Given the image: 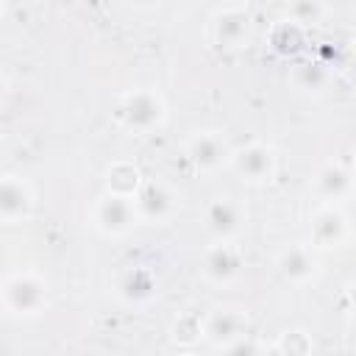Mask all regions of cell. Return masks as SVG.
I'll list each match as a JSON object with an SVG mask.
<instances>
[{"label": "cell", "instance_id": "obj_1", "mask_svg": "<svg viewBox=\"0 0 356 356\" xmlns=\"http://www.w3.org/2000/svg\"><path fill=\"white\" fill-rule=\"evenodd\" d=\"M117 117L125 128L147 134L164 122V100L153 89H134V92L122 95V100L117 106Z\"/></svg>", "mask_w": 356, "mask_h": 356}, {"label": "cell", "instance_id": "obj_2", "mask_svg": "<svg viewBox=\"0 0 356 356\" xmlns=\"http://www.w3.org/2000/svg\"><path fill=\"white\" fill-rule=\"evenodd\" d=\"M3 303L19 317L39 314L47 303V284L33 273H14L3 284Z\"/></svg>", "mask_w": 356, "mask_h": 356}, {"label": "cell", "instance_id": "obj_3", "mask_svg": "<svg viewBox=\"0 0 356 356\" xmlns=\"http://www.w3.org/2000/svg\"><path fill=\"white\" fill-rule=\"evenodd\" d=\"M136 220H139V211H136L134 197H122V195L106 192L95 203V225L103 234H111V236L125 234Z\"/></svg>", "mask_w": 356, "mask_h": 356}, {"label": "cell", "instance_id": "obj_4", "mask_svg": "<svg viewBox=\"0 0 356 356\" xmlns=\"http://www.w3.org/2000/svg\"><path fill=\"white\" fill-rule=\"evenodd\" d=\"M136 203V211L142 220H150V222H164L175 214L178 209V195L164 184V181H145L134 197Z\"/></svg>", "mask_w": 356, "mask_h": 356}, {"label": "cell", "instance_id": "obj_5", "mask_svg": "<svg viewBox=\"0 0 356 356\" xmlns=\"http://www.w3.org/2000/svg\"><path fill=\"white\" fill-rule=\"evenodd\" d=\"M250 11L245 6H225L211 19V36L222 47H242L250 39Z\"/></svg>", "mask_w": 356, "mask_h": 356}, {"label": "cell", "instance_id": "obj_6", "mask_svg": "<svg viewBox=\"0 0 356 356\" xmlns=\"http://www.w3.org/2000/svg\"><path fill=\"white\" fill-rule=\"evenodd\" d=\"M231 164H234V170H236L242 178H248V181H253V184L270 181L273 172H275L273 147H267V145H261V142H250V145L234 150V153H231Z\"/></svg>", "mask_w": 356, "mask_h": 356}, {"label": "cell", "instance_id": "obj_7", "mask_svg": "<svg viewBox=\"0 0 356 356\" xmlns=\"http://www.w3.org/2000/svg\"><path fill=\"white\" fill-rule=\"evenodd\" d=\"M186 156L197 170H217L222 161L231 159V150L220 131H200L189 139Z\"/></svg>", "mask_w": 356, "mask_h": 356}, {"label": "cell", "instance_id": "obj_8", "mask_svg": "<svg viewBox=\"0 0 356 356\" xmlns=\"http://www.w3.org/2000/svg\"><path fill=\"white\" fill-rule=\"evenodd\" d=\"M245 222V211L242 206L234 200V197H214L209 206H206V228L220 239V242H228Z\"/></svg>", "mask_w": 356, "mask_h": 356}, {"label": "cell", "instance_id": "obj_9", "mask_svg": "<svg viewBox=\"0 0 356 356\" xmlns=\"http://www.w3.org/2000/svg\"><path fill=\"white\" fill-rule=\"evenodd\" d=\"M248 328V317L236 309H214L203 323V337L220 348H228L231 342L242 339Z\"/></svg>", "mask_w": 356, "mask_h": 356}, {"label": "cell", "instance_id": "obj_10", "mask_svg": "<svg viewBox=\"0 0 356 356\" xmlns=\"http://www.w3.org/2000/svg\"><path fill=\"white\" fill-rule=\"evenodd\" d=\"M31 206H33V192L31 186L17 178V175H6L3 184H0V217L3 222H19L31 214Z\"/></svg>", "mask_w": 356, "mask_h": 356}, {"label": "cell", "instance_id": "obj_11", "mask_svg": "<svg viewBox=\"0 0 356 356\" xmlns=\"http://www.w3.org/2000/svg\"><path fill=\"white\" fill-rule=\"evenodd\" d=\"M345 236H348L345 214L337 206H331V203L320 206L314 211V217H312V242L317 248H337Z\"/></svg>", "mask_w": 356, "mask_h": 356}, {"label": "cell", "instance_id": "obj_12", "mask_svg": "<svg viewBox=\"0 0 356 356\" xmlns=\"http://www.w3.org/2000/svg\"><path fill=\"white\" fill-rule=\"evenodd\" d=\"M239 267H242V256L228 242H217L203 253V275L209 281H217V284L231 281L239 273Z\"/></svg>", "mask_w": 356, "mask_h": 356}, {"label": "cell", "instance_id": "obj_13", "mask_svg": "<svg viewBox=\"0 0 356 356\" xmlns=\"http://www.w3.org/2000/svg\"><path fill=\"white\" fill-rule=\"evenodd\" d=\"M278 267L289 281H309L317 270V259L309 245H292L278 256Z\"/></svg>", "mask_w": 356, "mask_h": 356}, {"label": "cell", "instance_id": "obj_14", "mask_svg": "<svg viewBox=\"0 0 356 356\" xmlns=\"http://www.w3.org/2000/svg\"><path fill=\"white\" fill-rule=\"evenodd\" d=\"M317 192L325 197V203H331L334 206V200H339V197H345L348 192H350V186H353V178H350V172L342 167V164H337V161H331V164H325L320 172H317Z\"/></svg>", "mask_w": 356, "mask_h": 356}, {"label": "cell", "instance_id": "obj_15", "mask_svg": "<svg viewBox=\"0 0 356 356\" xmlns=\"http://www.w3.org/2000/svg\"><path fill=\"white\" fill-rule=\"evenodd\" d=\"M108 192L111 195H122V197H136L142 181H139V170L128 161H117L111 170H108Z\"/></svg>", "mask_w": 356, "mask_h": 356}, {"label": "cell", "instance_id": "obj_16", "mask_svg": "<svg viewBox=\"0 0 356 356\" xmlns=\"http://www.w3.org/2000/svg\"><path fill=\"white\" fill-rule=\"evenodd\" d=\"M153 275L142 267H131L122 278H120V295L125 300H147L153 295Z\"/></svg>", "mask_w": 356, "mask_h": 356}, {"label": "cell", "instance_id": "obj_17", "mask_svg": "<svg viewBox=\"0 0 356 356\" xmlns=\"http://www.w3.org/2000/svg\"><path fill=\"white\" fill-rule=\"evenodd\" d=\"M275 348L281 350V356H309L312 353V339H309V334L306 331H286L278 342H275Z\"/></svg>", "mask_w": 356, "mask_h": 356}, {"label": "cell", "instance_id": "obj_18", "mask_svg": "<svg viewBox=\"0 0 356 356\" xmlns=\"http://www.w3.org/2000/svg\"><path fill=\"white\" fill-rule=\"evenodd\" d=\"M172 337L178 342H184V345H192V342H197L203 337V323L197 320V314H181L175 320V325H172Z\"/></svg>", "mask_w": 356, "mask_h": 356}, {"label": "cell", "instance_id": "obj_19", "mask_svg": "<svg viewBox=\"0 0 356 356\" xmlns=\"http://www.w3.org/2000/svg\"><path fill=\"white\" fill-rule=\"evenodd\" d=\"M325 11H328V8H325L323 3H317V0H303V3L286 6V14H289V19H292L295 25H300V22H317Z\"/></svg>", "mask_w": 356, "mask_h": 356}, {"label": "cell", "instance_id": "obj_20", "mask_svg": "<svg viewBox=\"0 0 356 356\" xmlns=\"http://www.w3.org/2000/svg\"><path fill=\"white\" fill-rule=\"evenodd\" d=\"M298 81H300L303 86L317 89V86L325 81V72H323V67H320V64H303V67L298 70Z\"/></svg>", "mask_w": 356, "mask_h": 356}, {"label": "cell", "instance_id": "obj_21", "mask_svg": "<svg viewBox=\"0 0 356 356\" xmlns=\"http://www.w3.org/2000/svg\"><path fill=\"white\" fill-rule=\"evenodd\" d=\"M225 356H261V353H259L256 342H250L248 337H242V339H236V342H231L225 348Z\"/></svg>", "mask_w": 356, "mask_h": 356}, {"label": "cell", "instance_id": "obj_22", "mask_svg": "<svg viewBox=\"0 0 356 356\" xmlns=\"http://www.w3.org/2000/svg\"><path fill=\"white\" fill-rule=\"evenodd\" d=\"M350 303H353V309H356V284L350 286Z\"/></svg>", "mask_w": 356, "mask_h": 356}, {"label": "cell", "instance_id": "obj_23", "mask_svg": "<svg viewBox=\"0 0 356 356\" xmlns=\"http://www.w3.org/2000/svg\"><path fill=\"white\" fill-rule=\"evenodd\" d=\"M181 356H195V353H181Z\"/></svg>", "mask_w": 356, "mask_h": 356}]
</instances>
